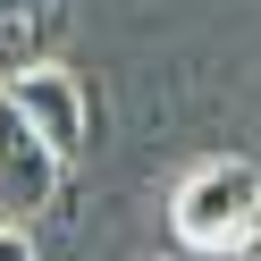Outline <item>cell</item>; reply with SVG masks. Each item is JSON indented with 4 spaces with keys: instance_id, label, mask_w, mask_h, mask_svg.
I'll list each match as a JSON object with an SVG mask.
<instances>
[{
    "instance_id": "7",
    "label": "cell",
    "mask_w": 261,
    "mask_h": 261,
    "mask_svg": "<svg viewBox=\"0 0 261 261\" xmlns=\"http://www.w3.org/2000/svg\"><path fill=\"white\" fill-rule=\"evenodd\" d=\"M152 261H186V253H152Z\"/></svg>"
},
{
    "instance_id": "3",
    "label": "cell",
    "mask_w": 261,
    "mask_h": 261,
    "mask_svg": "<svg viewBox=\"0 0 261 261\" xmlns=\"http://www.w3.org/2000/svg\"><path fill=\"white\" fill-rule=\"evenodd\" d=\"M59 160H51V143L34 135V126L17 118V101L0 93V219H34V211H51V194H59Z\"/></svg>"
},
{
    "instance_id": "4",
    "label": "cell",
    "mask_w": 261,
    "mask_h": 261,
    "mask_svg": "<svg viewBox=\"0 0 261 261\" xmlns=\"http://www.w3.org/2000/svg\"><path fill=\"white\" fill-rule=\"evenodd\" d=\"M76 0H0V85L42 59H59V34H68Z\"/></svg>"
},
{
    "instance_id": "1",
    "label": "cell",
    "mask_w": 261,
    "mask_h": 261,
    "mask_svg": "<svg viewBox=\"0 0 261 261\" xmlns=\"http://www.w3.org/2000/svg\"><path fill=\"white\" fill-rule=\"evenodd\" d=\"M169 227L186 253H211L219 261L236 236L261 227V169L253 160H194L169 194Z\"/></svg>"
},
{
    "instance_id": "5",
    "label": "cell",
    "mask_w": 261,
    "mask_h": 261,
    "mask_svg": "<svg viewBox=\"0 0 261 261\" xmlns=\"http://www.w3.org/2000/svg\"><path fill=\"white\" fill-rule=\"evenodd\" d=\"M0 261H42V253H34V227H25V219H0Z\"/></svg>"
},
{
    "instance_id": "6",
    "label": "cell",
    "mask_w": 261,
    "mask_h": 261,
    "mask_svg": "<svg viewBox=\"0 0 261 261\" xmlns=\"http://www.w3.org/2000/svg\"><path fill=\"white\" fill-rule=\"evenodd\" d=\"M219 261H261V227H253V236H236V244H227Z\"/></svg>"
},
{
    "instance_id": "2",
    "label": "cell",
    "mask_w": 261,
    "mask_h": 261,
    "mask_svg": "<svg viewBox=\"0 0 261 261\" xmlns=\"http://www.w3.org/2000/svg\"><path fill=\"white\" fill-rule=\"evenodd\" d=\"M0 93H9V101H17V118L34 126L42 143H51V160H59V169H76V160L93 152V93H85V76H76V68L42 59V68L9 76Z\"/></svg>"
}]
</instances>
